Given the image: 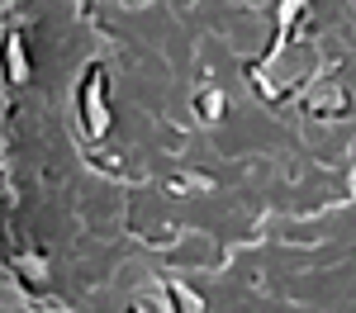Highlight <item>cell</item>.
<instances>
[{
    "label": "cell",
    "instance_id": "cell-1",
    "mask_svg": "<svg viewBox=\"0 0 356 313\" xmlns=\"http://www.w3.org/2000/svg\"><path fill=\"white\" fill-rule=\"evenodd\" d=\"M86 128H90V133H95V138H100V133H105V128H110V114H105V81H100V71H90V76H86Z\"/></svg>",
    "mask_w": 356,
    "mask_h": 313
},
{
    "label": "cell",
    "instance_id": "cell-2",
    "mask_svg": "<svg viewBox=\"0 0 356 313\" xmlns=\"http://www.w3.org/2000/svg\"><path fill=\"white\" fill-rule=\"evenodd\" d=\"M171 294H176V304H181V313H204V304L195 299L186 285H171Z\"/></svg>",
    "mask_w": 356,
    "mask_h": 313
},
{
    "label": "cell",
    "instance_id": "cell-3",
    "mask_svg": "<svg viewBox=\"0 0 356 313\" xmlns=\"http://www.w3.org/2000/svg\"><path fill=\"white\" fill-rule=\"evenodd\" d=\"M5 57H10V71H15V81H24L29 67H24V53H19V38H10V53H5Z\"/></svg>",
    "mask_w": 356,
    "mask_h": 313
},
{
    "label": "cell",
    "instance_id": "cell-4",
    "mask_svg": "<svg viewBox=\"0 0 356 313\" xmlns=\"http://www.w3.org/2000/svg\"><path fill=\"white\" fill-rule=\"evenodd\" d=\"M219 110H223L219 95H200V114H219Z\"/></svg>",
    "mask_w": 356,
    "mask_h": 313
}]
</instances>
